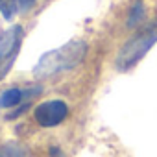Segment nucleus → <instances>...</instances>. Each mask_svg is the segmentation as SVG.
I'll use <instances>...</instances> for the list:
<instances>
[{
  "label": "nucleus",
  "mask_w": 157,
  "mask_h": 157,
  "mask_svg": "<svg viewBox=\"0 0 157 157\" xmlns=\"http://www.w3.org/2000/svg\"><path fill=\"white\" fill-rule=\"evenodd\" d=\"M17 2V10L19 11H30L35 6V0H15Z\"/></svg>",
  "instance_id": "nucleus-8"
},
{
  "label": "nucleus",
  "mask_w": 157,
  "mask_h": 157,
  "mask_svg": "<svg viewBox=\"0 0 157 157\" xmlns=\"http://www.w3.org/2000/svg\"><path fill=\"white\" fill-rule=\"evenodd\" d=\"M68 115V107L63 100H48L35 107V120L43 128L59 126Z\"/></svg>",
  "instance_id": "nucleus-4"
},
{
  "label": "nucleus",
  "mask_w": 157,
  "mask_h": 157,
  "mask_svg": "<svg viewBox=\"0 0 157 157\" xmlns=\"http://www.w3.org/2000/svg\"><path fill=\"white\" fill-rule=\"evenodd\" d=\"M0 157H30V150L21 142H6L0 146Z\"/></svg>",
  "instance_id": "nucleus-6"
},
{
  "label": "nucleus",
  "mask_w": 157,
  "mask_h": 157,
  "mask_svg": "<svg viewBox=\"0 0 157 157\" xmlns=\"http://www.w3.org/2000/svg\"><path fill=\"white\" fill-rule=\"evenodd\" d=\"M85 56H87V44L83 41H70L52 52H46L33 67V76L44 80V78L56 76L59 72L70 70L80 65L85 59Z\"/></svg>",
  "instance_id": "nucleus-1"
},
{
  "label": "nucleus",
  "mask_w": 157,
  "mask_h": 157,
  "mask_svg": "<svg viewBox=\"0 0 157 157\" xmlns=\"http://www.w3.org/2000/svg\"><path fill=\"white\" fill-rule=\"evenodd\" d=\"M50 155H52V157H63V153H61L59 148H52V150H50Z\"/></svg>",
  "instance_id": "nucleus-9"
},
{
  "label": "nucleus",
  "mask_w": 157,
  "mask_h": 157,
  "mask_svg": "<svg viewBox=\"0 0 157 157\" xmlns=\"http://www.w3.org/2000/svg\"><path fill=\"white\" fill-rule=\"evenodd\" d=\"M144 17V8L140 2H135V6L131 8V13H129V21H128V26L129 28H135Z\"/></svg>",
  "instance_id": "nucleus-7"
},
{
  "label": "nucleus",
  "mask_w": 157,
  "mask_h": 157,
  "mask_svg": "<svg viewBox=\"0 0 157 157\" xmlns=\"http://www.w3.org/2000/svg\"><path fill=\"white\" fill-rule=\"evenodd\" d=\"M22 100H24V91L13 87V89H8V91H4L2 94H0V107L10 109V107L19 105Z\"/></svg>",
  "instance_id": "nucleus-5"
},
{
  "label": "nucleus",
  "mask_w": 157,
  "mask_h": 157,
  "mask_svg": "<svg viewBox=\"0 0 157 157\" xmlns=\"http://www.w3.org/2000/svg\"><path fill=\"white\" fill-rule=\"evenodd\" d=\"M157 43V22L150 24L144 32H140L137 37H133L129 43H126L117 56V68L118 70H129L135 67L146 54L148 50Z\"/></svg>",
  "instance_id": "nucleus-2"
},
{
  "label": "nucleus",
  "mask_w": 157,
  "mask_h": 157,
  "mask_svg": "<svg viewBox=\"0 0 157 157\" xmlns=\"http://www.w3.org/2000/svg\"><path fill=\"white\" fill-rule=\"evenodd\" d=\"M22 35H24V30L19 24H15L10 30L0 33V82L8 76V72L11 70V67L19 56Z\"/></svg>",
  "instance_id": "nucleus-3"
}]
</instances>
